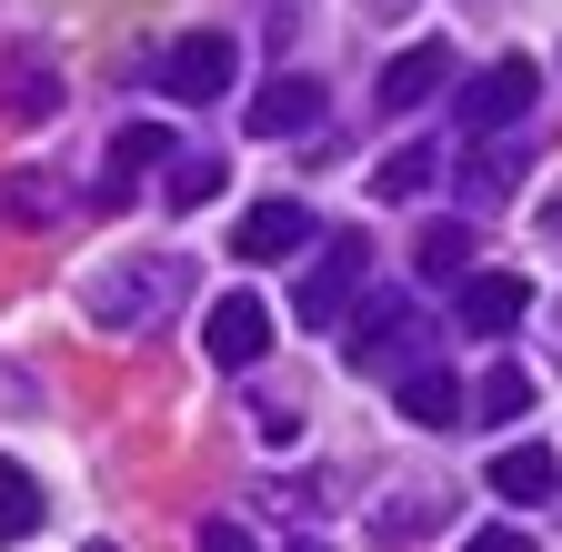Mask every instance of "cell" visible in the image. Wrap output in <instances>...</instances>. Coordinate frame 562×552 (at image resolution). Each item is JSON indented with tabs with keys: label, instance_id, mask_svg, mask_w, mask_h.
Returning a JSON list of instances; mask_svg holds the SVG:
<instances>
[{
	"label": "cell",
	"instance_id": "7c38bea8",
	"mask_svg": "<svg viewBox=\"0 0 562 552\" xmlns=\"http://www.w3.org/2000/svg\"><path fill=\"white\" fill-rule=\"evenodd\" d=\"M482 482H492L513 512H532V503H552V493H562V462H552L542 442H513V452H492V472H482Z\"/></svg>",
	"mask_w": 562,
	"mask_h": 552
},
{
	"label": "cell",
	"instance_id": "6da1fadb",
	"mask_svg": "<svg viewBox=\"0 0 562 552\" xmlns=\"http://www.w3.org/2000/svg\"><path fill=\"white\" fill-rule=\"evenodd\" d=\"M191 302V261L181 251H140V261H111V271H91L81 282V312L101 322V331H151V322H171Z\"/></svg>",
	"mask_w": 562,
	"mask_h": 552
},
{
	"label": "cell",
	"instance_id": "4316f807",
	"mask_svg": "<svg viewBox=\"0 0 562 552\" xmlns=\"http://www.w3.org/2000/svg\"><path fill=\"white\" fill-rule=\"evenodd\" d=\"M292 552H322V542H292Z\"/></svg>",
	"mask_w": 562,
	"mask_h": 552
},
{
	"label": "cell",
	"instance_id": "44dd1931",
	"mask_svg": "<svg viewBox=\"0 0 562 552\" xmlns=\"http://www.w3.org/2000/svg\"><path fill=\"white\" fill-rule=\"evenodd\" d=\"M41 512H50V503H41V482H31L21 462H0V542H31Z\"/></svg>",
	"mask_w": 562,
	"mask_h": 552
},
{
	"label": "cell",
	"instance_id": "8fae6325",
	"mask_svg": "<svg viewBox=\"0 0 562 552\" xmlns=\"http://www.w3.org/2000/svg\"><path fill=\"white\" fill-rule=\"evenodd\" d=\"M442 81H452V50H442V41H412V50L382 60V111H422Z\"/></svg>",
	"mask_w": 562,
	"mask_h": 552
},
{
	"label": "cell",
	"instance_id": "5b68a950",
	"mask_svg": "<svg viewBox=\"0 0 562 552\" xmlns=\"http://www.w3.org/2000/svg\"><path fill=\"white\" fill-rule=\"evenodd\" d=\"M232 251L241 261H302V251H322V212H312V201H251Z\"/></svg>",
	"mask_w": 562,
	"mask_h": 552
},
{
	"label": "cell",
	"instance_id": "52a82bcc",
	"mask_svg": "<svg viewBox=\"0 0 562 552\" xmlns=\"http://www.w3.org/2000/svg\"><path fill=\"white\" fill-rule=\"evenodd\" d=\"M201 352L222 362V372H251V362L271 352V312H261L251 292H222V302L201 312Z\"/></svg>",
	"mask_w": 562,
	"mask_h": 552
},
{
	"label": "cell",
	"instance_id": "7402d4cb",
	"mask_svg": "<svg viewBox=\"0 0 562 552\" xmlns=\"http://www.w3.org/2000/svg\"><path fill=\"white\" fill-rule=\"evenodd\" d=\"M222 191V151H171V212H201Z\"/></svg>",
	"mask_w": 562,
	"mask_h": 552
},
{
	"label": "cell",
	"instance_id": "277c9868",
	"mask_svg": "<svg viewBox=\"0 0 562 552\" xmlns=\"http://www.w3.org/2000/svg\"><path fill=\"white\" fill-rule=\"evenodd\" d=\"M232 71H241V41H232V31H181V41L161 50V91L191 101V111H201V101H222Z\"/></svg>",
	"mask_w": 562,
	"mask_h": 552
},
{
	"label": "cell",
	"instance_id": "9a60e30c",
	"mask_svg": "<svg viewBox=\"0 0 562 552\" xmlns=\"http://www.w3.org/2000/svg\"><path fill=\"white\" fill-rule=\"evenodd\" d=\"M322 121V81L312 71H281L261 101H251V131H261V142H292V131H312Z\"/></svg>",
	"mask_w": 562,
	"mask_h": 552
},
{
	"label": "cell",
	"instance_id": "2e32d148",
	"mask_svg": "<svg viewBox=\"0 0 562 552\" xmlns=\"http://www.w3.org/2000/svg\"><path fill=\"white\" fill-rule=\"evenodd\" d=\"M402 412H412L422 432H452V423H472V402H462V382H452L442 362H412V372H402Z\"/></svg>",
	"mask_w": 562,
	"mask_h": 552
},
{
	"label": "cell",
	"instance_id": "ffe728a7",
	"mask_svg": "<svg viewBox=\"0 0 562 552\" xmlns=\"http://www.w3.org/2000/svg\"><path fill=\"white\" fill-rule=\"evenodd\" d=\"M522 412H532V372L522 362H492L482 392H472V423H522Z\"/></svg>",
	"mask_w": 562,
	"mask_h": 552
},
{
	"label": "cell",
	"instance_id": "9c48e42d",
	"mask_svg": "<svg viewBox=\"0 0 562 552\" xmlns=\"http://www.w3.org/2000/svg\"><path fill=\"white\" fill-rule=\"evenodd\" d=\"M522 312H532V282H522V271H462V302H452V322H462L472 341H503Z\"/></svg>",
	"mask_w": 562,
	"mask_h": 552
},
{
	"label": "cell",
	"instance_id": "ac0fdd59",
	"mask_svg": "<svg viewBox=\"0 0 562 552\" xmlns=\"http://www.w3.org/2000/svg\"><path fill=\"white\" fill-rule=\"evenodd\" d=\"M412 271H422V282H462V271H472V222H422Z\"/></svg>",
	"mask_w": 562,
	"mask_h": 552
},
{
	"label": "cell",
	"instance_id": "cb8c5ba5",
	"mask_svg": "<svg viewBox=\"0 0 562 552\" xmlns=\"http://www.w3.org/2000/svg\"><path fill=\"white\" fill-rule=\"evenodd\" d=\"M201 552H251V532L241 522H201Z\"/></svg>",
	"mask_w": 562,
	"mask_h": 552
},
{
	"label": "cell",
	"instance_id": "3957f363",
	"mask_svg": "<svg viewBox=\"0 0 562 552\" xmlns=\"http://www.w3.org/2000/svg\"><path fill=\"white\" fill-rule=\"evenodd\" d=\"M362 282H372V251L351 241V232H322V251H312V271H302V331H331L351 302H362Z\"/></svg>",
	"mask_w": 562,
	"mask_h": 552
},
{
	"label": "cell",
	"instance_id": "30bf717a",
	"mask_svg": "<svg viewBox=\"0 0 562 552\" xmlns=\"http://www.w3.org/2000/svg\"><path fill=\"white\" fill-rule=\"evenodd\" d=\"M522 171H532V161H522V142H472V151H462V171H452L462 222H472V212H503V201L522 191Z\"/></svg>",
	"mask_w": 562,
	"mask_h": 552
},
{
	"label": "cell",
	"instance_id": "7a4b0ae2",
	"mask_svg": "<svg viewBox=\"0 0 562 552\" xmlns=\"http://www.w3.org/2000/svg\"><path fill=\"white\" fill-rule=\"evenodd\" d=\"M412 362H432V322H422L402 292L392 302H362V322H351V372H412Z\"/></svg>",
	"mask_w": 562,
	"mask_h": 552
},
{
	"label": "cell",
	"instance_id": "484cf974",
	"mask_svg": "<svg viewBox=\"0 0 562 552\" xmlns=\"http://www.w3.org/2000/svg\"><path fill=\"white\" fill-rule=\"evenodd\" d=\"M81 552H121V542H81Z\"/></svg>",
	"mask_w": 562,
	"mask_h": 552
},
{
	"label": "cell",
	"instance_id": "4fadbf2b",
	"mask_svg": "<svg viewBox=\"0 0 562 552\" xmlns=\"http://www.w3.org/2000/svg\"><path fill=\"white\" fill-rule=\"evenodd\" d=\"M0 212L31 222V232H60L70 212H81V191H70L60 171H11V181H0Z\"/></svg>",
	"mask_w": 562,
	"mask_h": 552
},
{
	"label": "cell",
	"instance_id": "603a6c76",
	"mask_svg": "<svg viewBox=\"0 0 562 552\" xmlns=\"http://www.w3.org/2000/svg\"><path fill=\"white\" fill-rule=\"evenodd\" d=\"M462 552H532V532H513V522H492V532H462Z\"/></svg>",
	"mask_w": 562,
	"mask_h": 552
},
{
	"label": "cell",
	"instance_id": "d6986e66",
	"mask_svg": "<svg viewBox=\"0 0 562 552\" xmlns=\"http://www.w3.org/2000/svg\"><path fill=\"white\" fill-rule=\"evenodd\" d=\"M432 181H442V151H432V142H402V151L372 171V191H382V201H422Z\"/></svg>",
	"mask_w": 562,
	"mask_h": 552
},
{
	"label": "cell",
	"instance_id": "d4e9b609",
	"mask_svg": "<svg viewBox=\"0 0 562 552\" xmlns=\"http://www.w3.org/2000/svg\"><path fill=\"white\" fill-rule=\"evenodd\" d=\"M542 232H552V251H562V191H552V201H542Z\"/></svg>",
	"mask_w": 562,
	"mask_h": 552
},
{
	"label": "cell",
	"instance_id": "e0dca14e",
	"mask_svg": "<svg viewBox=\"0 0 562 552\" xmlns=\"http://www.w3.org/2000/svg\"><path fill=\"white\" fill-rule=\"evenodd\" d=\"M0 111H11V121H50V111H60L50 50H11V71H0Z\"/></svg>",
	"mask_w": 562,
	"mask_h": 552
},
{
	"label": "cell",
	"instance_id": "8992f818",
	"mask_svg": "<svg viewBox=\"0 0 562 552\" xmlns=\"http://www.w3.org/2000/svg\"><path fill=\"white\" fill-rule=\"evenodd\" d=\"M442 522H452V482H432V472H402L372 503V542H392V552L422 542V532H442Z\"/></svg>",
	"mask_w": 562,
	"mask_h": 552
},
{
	"label": "cell",
	"instance_id": "5bb4252c",
	"mask_svg": "<svg viewBox=\"0 0 562 552\" xmlns=\"http://www.w3.org/2000/svg\"><path fill=\"white\" fill-rule=\"evenodd\" d=\"M151 161H171V131H161V121H121V131H111V171H101V212H111V201H131V181L151 171Z\"/></svg>",
	"mask_w": 562,
	"mask_h": 552
},
{
	"label": "cell",
	"instance_id": "ba28073f",
	"mask_svg": "<svg viewBox=\"0 0 562 552\" xmlns=\"http://www.w3.org/2000/svg\"><path fill=\"white\" fill-rule=\"evenodd\" d=\"M532 101H542V71H532V60L513 50V60H492V71L462 91V131H513Z\"/></svg>",
	"mask_w": 562,
	"mask_h": 552
}]
</instances>
